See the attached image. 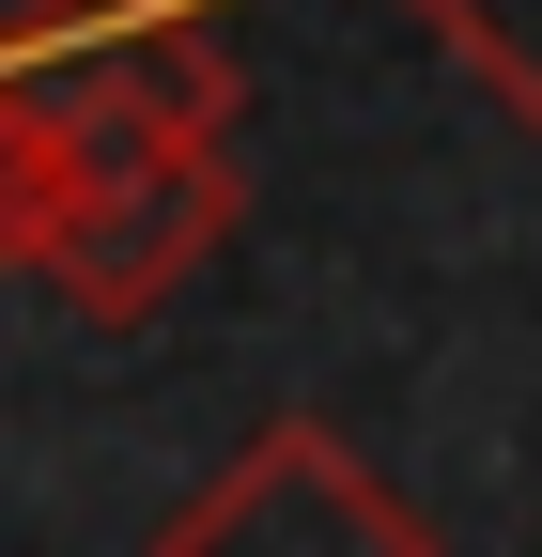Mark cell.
I'll use <instances>...</instances> for the list:
<instances>
[{"label":"cell","instance_id":"6da1fadb","mask_svg":"<svg viewBox=\"0 0 542 557\" xmlns=\"http://www.w3.org/2000/svg\"><path fill=\"white\" fill-rule=\"evenodd\" d=\"M201 139H233V62L171 0H124V32H94L78 0L16 16V171L0 186H78V171L201 156Z\"/></svg>","mask_w":542,"mask_h":557},{"label":"cell","instance_id":"7a4b0ae2","mask_svg":"<svg viewBox=\"0 0 542 557\" xmlns=\"http://www.w3.org/2000/svg\"><path fill=\"white\" fill-rule=\"evenodd\" d=\"M16 248L47 263V295L78 325H140L186 295V263H218L233 233V156H140V171H78V186H0Z\"/></svg>","mask_w":542,"mask_h":557},{"label":"cell","instance_id":"3957f363","mask_svg":"<svg viewBox=\"0 0 542 557\" xmlns=\"http://www.w3.org/2000/svg\"><path fill=\"white\" fill-rule=\"evenodd\" d=\"M156 557H449V542H434V511L403 496L387 465H357L310 403H280V418H263V434L156 527Z\"/></svg>","mask_w":542,"mask_h":557}]
</instances>
